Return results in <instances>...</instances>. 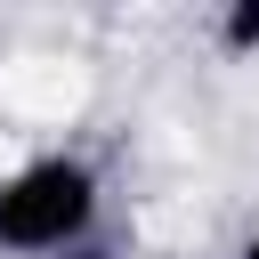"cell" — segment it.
<instances>
[{
	"label": "cell",
	"instance_id": "6da1fadb",
	"mask_svg": "<svg viewBox=\"0 0 259 259\" xmlns=\"http://www.w3.org/2000/svg\"><path fill=\"white\" fill-rule=\"evenodd\" d=\"M105 219V178L89 154L49 146L0 170V259H73L97 243Z\"/></svg>",
	"mask_w": 259,
	"mask_h": 259
},
{
	"label": "cell",
	"instance_id": "7a4b0ae2",
	"mask_svg": "<svg viewBox=\"0 0 259 259\" xmlns=\"http://www.w3.org/2000/svg\"><path fill=\"white\" fill-rule=\"evenodd\" d=\"M219 49H227L235 65L259 57V0H227V8H219Z\"/></svg>",
	"mask_w": 259,
	"mask_h": 259
},
{
	"label": "cell",
	"instance_id": "3957f363",
	"mask_svg": "<svg viewBox=\"0 0 259 259\" xmlns=\"http://www.w3.org/2000/svg\"><path fill=\"white\" fill-rule=\"evenodd\" d=\"M227 259H259V227H243V235H235V251H227Z\"/></svg>",
	"mask_w": 259,
	"mask_h": 259
},
{
	"label": "cell",
	"instance_id": "277c9868",
	"mask_svg": "<svg viewBox=\"0 0 259 259\" xmlns=\"http://www.w3.org/2000/svg\"><path fill=\"white\" fill-rule=\"evenodd\" d=\"M73 259H121V251H113V243H81Z\"/></svg>",
	"mask_w": 259,
	"mask_h": 259
}]
</instances>
